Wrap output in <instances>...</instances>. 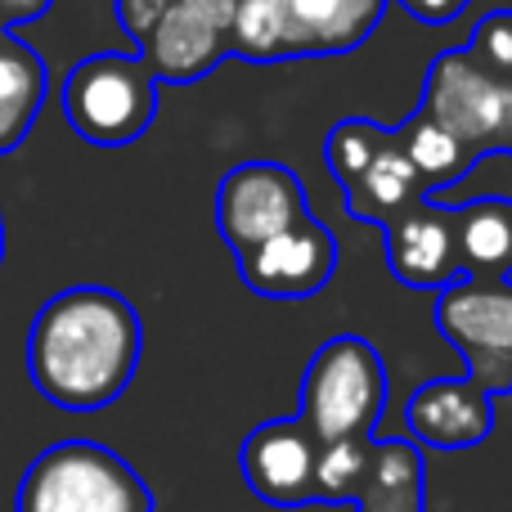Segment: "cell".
Returning a JSON list of instances; mask_svg holds the SVG:
<instances>
[{
	"mask_svg": "<svg viewBox=\"0 0 512 512\" xmlns=\"http://www.w3.org/2000/svg\"><path fill=\"white\" fill-rule=\"evenodd\" d=\"M418 198H423V180H418L400 135H391V140L378 149V158L364 167V176L346 189V212H351L355 221L391 225L400 212H409Z\"/></svg>",
	"mask_w": 512,
	"mask_h": 512,
	"instance_id": "obj_16",
	"label": "cell"
},
{
	"mask_svg": "<svg viewBox=\"0 0 512 512\" xmlns=\"http://www.w3.org/2000/svg\"><path fill=\"white\" fill-rule=\"evenodd\" d=\"M297 400V418L319 445L373 436L387 409V364L364 337H328L301 373Z\"/></svg>",
	"mask_w": 512,
	"mask_h": 512,
	"instance_id": "obj_3",
	"label": "cell"
},
{
	"mask_svg": "<svg viewBox=\"0 0 512 512\" xmlns=\"http://www.w3.org/2000/svg\"><path fill=\"white\" fill-rule=\"evenodd\" d=\"M14 512H153V495L117 450L59 441L27 463Z\"/></svg>",
	"mask_w": 512,
	"mask_h": 512,
	"instance_id": "obj_2",
	"label": "cell"
},
{
	"mask_svg": "<svg viewBox=\"0 0 512 512\" xmlns=\"http://www.w3.org/2000/svg\"><path fill=\"white\" fill-rule=\"evenodd\" d=\"M144 355V324L135 306L113 288L77 283L36 310L27 328V378L68 414L108 409Z\"/></svg>",
	"mask_w": 512,
	"mask_h": 512,
	"instance_id": "obj_1",
	"label": "cell"
},
{
	"mask_svg": "<svg viewBox=\"0 0 512 512\" xmlns=\"http://www.w3.org/2000/svg\"><path fill=\"white\" fill-rule=\"evenodd\" d=\"M405 427L432 450H472L495 432V396L472 378H432L405 400Z\"/></svg>",
	"mask_w": 512,
	"mask_h": 512,
	"instance_id": "obj_11",
	"label": "cell"
},
{
	"mask_svg": "<svg viewBox=\"0 0 512 512\" xmlns=\"http://www.w3.org/2000/svg\"><path fill=\"white\" fill-rule=\"evenodd\" d=\"M0 256H5V221H0Z\"/></svg>",
	"mask_w": 512,
	"mask_h": 512,
	"instance_id": "obj_27",
	"label": "cell"
},
{
	"mask_svg": "<svg viewBox=\"0 0 512 512\" xmlns=\"http://www.w3.org/2000/svg\"><path fill=\"white\" fill-rule=\"evenodd\" d=\"M346 504H351V512H427L423 445L400 441V436L369 441L364 468Z\"/></svg>",
	"mask_w": 512,
	"mask_h": 512,
	"instance_id": "obj_12",
	"label": "cell"
},
{
	"mask_svg": "<svg viewBox=\"0 0 512 512\" xmlns=\"http://www.w3.org/2000/svg\"><path fill=\"white\" fill-rule=\"evenodd\" d=\"M63 117L95 149H126L153 126L158 81L140 54H86L63 81Z\"/></svg>",
	"mask_w": 512,
	"mask_h": 512,
	"instance_id": "obj_4",
	"label": "cell"
},
{
	"mask_svg": "<svg viewBox=\"0 0 512 512\" xmlns=\"http://www.w3.org/2000/svg\"><path fill=\"white\" fill-rule=\"evenodd\" d=\"M176 5H185L189 14H198L203 23H212V27H221V32H230L239 0H176Z\"/></svg>",
	"mask_w": 512,
	"mask_h": 512,
	"instance_id": "obj_23",
	"label": "cell"
},
{
	"mask_svg": "<svg viewBox=\"0 0 512 512\" xmlns=\"http://www.w3.org/2000/svg\"><path fill=\"white\" fill-rule=\"evenodd\" d=\"M171 5H176V0H117V23H122V32L131 36L135 45H144Z\"/></svg>",
	"mask_w": 512,
	"mask_h": 512,
	"instance_id": "obj_22",
	"label": "cell"
},
{
	"mask_svg": "<svg viewBox=\"0 0 512 512\" xmlns=\"http://www.w3.org/2000/svg\"><path fill=\"white\" fill-rule=\"evenodd\" d=\"M230 41H225L221 27L203 23L198 14H189L185 5H171L162 14V23L149 32V41L140 45V59L149 63L153 81H171V86H185L198 81L225 59Z\"/></svg>",
	"mask_w": 512,
	"mask_h": 512,
	"instance_id": "obj_13",
	"label": "cell"
},
{
	"mask_svg": "<svg viewBox=\"0 0 512 512\" xmlns=\"http://www.w3.org/2000/svg\"><path fill=\"white\" fill-rule=\"evenodd\" d=\"M45 9H50V0H5V5H0V32H9V27H18V23H32Z\"/></svg>",
	"mask_w": 512,
	"mask_h": 512,
	"instance_id": "obj_25",
	"label": "cell"
},
{
	"mask_svg": "<svg viewBox=\"0 0 512 512\" xmlns=\"http://www.w3.org/2000/svg\"><path fill=\"white\" fill-rule=\"evenodd\" d=\"M387 140H391V131H382V126H373V122H364V117L337 122L333 131H328V140H324V162H328V171L337 176V185L351 189L355 180L364 176V167L378 158V149H382Z\"/></svg>",
	"mask_w": 512,
	"mask_h": 512,
	"instance_id": "obj_20",
	"label": "cell"
},
{
	"mask_svg": "<svg viewBox=\"0 0 512 512\" xmlns=\"http://www.w3.org/2000/svg\"><path fill=\"white\" fill-rule=\"evenodd\" d=\"M225 41L243 59H283L288 54V0H239Z\"/></svg>",
	"mask_w": 512,
	"mask_h": 512,
	"instance_id": "obj_19",
	"label": "cell"
},
{
	"mask_svg": "<svg viewBox=\"0 0 512 512\" xmlns=\"http://www.w3.org/2000/svg\"><path fill=\"white\" fill-rule=\"evenodd\" d=\"M468 54L495 77H512V9H490L472 32Z\"/></svg>",
	"mask_w": 512,
	"mask_h": 512,
	"instance_id": "obj_21",
	"label": "cell"
},
{
	"mask_svg": "<svg viewBox=\"0 0 512 512\" xmlns=\"http://www.w3.org/2000/svg\"><path fill=\"white\" fill-rule=\"evenodd\" d=\"M423 117L459 135L463 144H486L504 131L508 81L486 72L468 50H450L432 63L423 90Z\"/></svg>",
	"mask_w": 512,
	"mask_h": 512,
	"instance_id": "obj_7",
	"label": "cell"
},
{
	"mask_svg": "<svg viewBox=\"0 0 512 512\" xmlns=\"http://www.w3.org/2000/svg\"><path fill=\"white\" fill-rule=\"evenodd\" d=\"M0 5H5V0H0Z\"/></svg>",
	"mask_w": 512,
	"mask_h": 512,
	"instance_id": "obj_28",
	"label": "cell"
},
{
	"mask_svg": "<svg viewBox=\"0 0 512 512\" xmlns=\"http://www.w3.org/2000/svg\"><path fill=\"white\" fill-rule=\"evenodd\" d=\"M337 270V243L315 216H301L292 230L239 252V274L252 292L274 301L315 297Z\"/></svg>",
	"mask_w": 512,
	"mask_h": 512,
	"instance_id": "obj_8",
	"label": "cell"
},
{
	"mask_svg": "<svg viewBox=\"0 0 512 512\" xmlns=\"http://www.w3.org/2000/svg\"><path fill=\"white\" fill-rule=\"evenodd\" d=\"M504 131L512 135V81H508V117H504Z\"/></svg>",
	"mask_w": 512,
	"mask_h": 512,
	"instance_id": "obj_26",
	"label": "cell"
},
{
	"mask_svg": "<svg viewBox=\"0 0 512 512\" xmlns=\"http://www.w3.org/2000/svg\"><path fill=\"white\" fill-rule=\"evenodd\" d=\"M315 463L319 441L301 418H270V423L252 427L239 450L248 490L274 508L315 504Z\"/></svg>",
	"mask_w": 512,
	"mask_h": 512,
	"instance_id": "obj_9",
	"label": "cell"
},
{
	"mask_svg": "<svg viewBox=\"0 0 512 512\" xmlns=\"http://www.w3.org/2000/svg\"><path fill=\"white\" fill-rule=\"evenodd\" d=\"M306 212V189L279 162H243L225 171L216 189V230L234 248V256L292 230Z\"/></svg>",
	"mask_w": 512,
	"mask_h": 512,
	"instance_id": "obj_6",
	"label": "cell"
},
{
	"mask_svg": "<svg viewBox=\"0 0 512 512\" xmlns=\"http://www.w3.org/2000/svg\"><path fill=\"white\" fill-rule=\"evenodd\" d=\"M463 279H504L512 270V203L508 198H472L454 207Z\"/></svg>",
	"mask_w": 512,
	"mask_h": 512,
	"instance_id": "obj_17",
	"label": "cell"
},
{
	"mask_svg": "<svg viewBox=\"0 0 512 512\" xmlns=\"http://www.w3.org/2000/svg\"><path fill=\"white\" fill-rule=\"evenodd\" d=\"M50 95V68L18 36L0 32V153H14L41 117Z\"/></svg>",
	"mask_w": 512,
	"mask_h": 512,
	"instance_id": "obj_15",
	"label": "cell"
},
{
	"mask_svg": "<svg viewBox=\"0 0 512 512\" xmlns=\"http://www.w3.org/2000/svg\"><path fill=\"white\" fill-rule=\"evenodd\" d=\"M396 135H400V144H405L409 162H414L418 180H423L427 189L454 185L459 171L468 167V144H463L459 135H450L445 126H436L432 117H418L414 126H405V131H396Z\"/></svg>",
	"mask_w": 512,
	"mask_h": 512,
	"instance_id": "obj_18",
	"label": "cell"
},
{
	"mask_svg": "<svg viewBox=\"0 0 512 512\" xmlns=\"http://www.w3.org/2000/svg\"><path fill=\"white\" fill-rule=\"evenodd\" d=\"M436 328L468 360V378L486 396L512 391V283L459 279L436 297Z\"/></svg>",
	"mask_w": 512,
	"mask_h": 512,
	"instance_id": "obj_5",
	"label": "cell"
},
{
	"mask_svg": "<svg viewBox=\"0 0 512 512\" xmlns=\"http://www.w3.org/2000/svg\"><path fill=\"white\" fill-rule=\"evenodd\" d=\"M400 5H405L418 23H432L436 27V23H450V18L459 14L468 0H400Z\"/></svg>",
	"mask_w": 512,
	"mask_h": 512,
	"instance_id": "obj_24",
	"label": "cell"
},
{
	"mask_svg": "<svg viewBox=\"0 0 512 512\" xmlns=\"http://www.w3.org/2000/svg\"><path fill=\"white\" fill-rule=\"evenodd\" d=\"M387 0H288V54H342L378 27Z\"/></svg>",
	"mask_w": 512,
	"mask_h": 512,
	"instance_id": "obj_14",
	"label": "cell"
},
{
	"mask_svg": "<svg viewBox=\"0 0 512 512\" xmlns=\"http://www.w3.org/2000/svg\"><path fill=\"white\" fill-rule=\"evenodd\" d=\"M387 265L405 288L441 292L463 279L454 216L441 212L432 198H418L409 212L387 225Z\"/></svg>",
	"mask_w": 512,
	"mask_h": 512,
	"instance_id": "obj_10",
	"label": "cell"
}]
</instances>
